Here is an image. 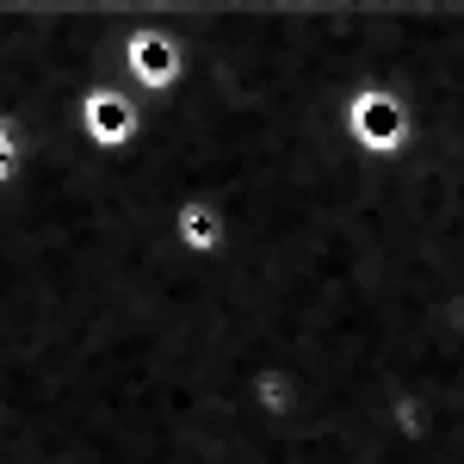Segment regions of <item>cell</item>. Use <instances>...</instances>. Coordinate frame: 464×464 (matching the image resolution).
<instances>
[{
	"instance_id": "cell-3",
	"label": "cell",
	"mask_w": 464,
	"mask_h": 464,
	"mask_svg": "<svg viewBox=\"0 0 464 464\" xmlns=\"http://www.w3.org/2000/svg\"><path fill=\"white\" fill-rule=\"evenodd\" d=\"M130 69L143 74L149 87H168L179 74V44L168 32H143L137 44H130Z\"/></svg>"
},
{
	"instance_id": "cell-2",
	"label": "cell",
	"mask_w": 464,
	"mask_h": 464,
	"mask_svg": "<svg viewBox=\"0 0 464 464\" xmlns=\"http://www.w3.org/2000/svg\"><path fill=\"white\" fill-rule=\"evenodd\" d=\"M130 130H137V106L124 93H111V87H93L87 93V137L100 149H118Z\"/></svg>"
},
{
	"instance_id": "cell-5",
	"label": "cell",
	"mask_w": 464,
	"mask_h": 464,
	"mask_svg": "<svg viewBox=\"0 0 464 464\" xmlns=\"http://www.w3.org/2000/svg\"><path fill=\"white\" fill-rule=\"evenodd\" d=\"M19 174V130L13 124H0V186Z\"/></svg>"
},
{
	"instance_id": "cell-1",
	"label": "cell",
	"mask_w": 464,
	"mask_h": 464,
	"mask_svg": "<svg viewBox=\"0 0 464 464\" xmlns=\"http://www.w3.org/2000/svg\"><path fill=\"white\" fill-rule=\"evenodd\" d=\"M353 143L365 149V155H402L409 149V130H415V111H409V100L402 93H391V87H365V93H353Z\"/></svg>"
},
{
	"instance_id": "cell-4",
	"label": "cell",
	"mask_w": 464,
	"mask_h": 464,
	"mask_svg": "<svg viewBox=\"0 0 464 464\" xmlns=\"http://www.w3.org/2000/svg\"><path fill=\"white\" fill-rule=\"evenodd\" d=\"M179 236H186L192 254H217V242H223V217H217L205 198H186V205H179Z\"/></svg>"
}]
</instances>
